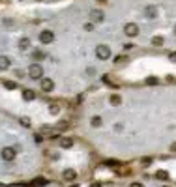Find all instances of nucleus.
<instances>
[{
  "label": "nucleus",
  "instance_id": "f257e3e1",
  "mask_svg": "<svg viewBox=\"0 0 176 187\" xmlns=\"http://www.w3.org/2000/svg\"><path fill=\"white\" fill-rule=\"evenodd\" d=\"M28 77H30V79H34V81L43 79V67H41L39 64H32V66L28 67Z\"/></svg>",
  "mask_w": 176,
  "mask_h": 187
},
{
  "label": "nucleus",
  "instance_id": "f03ea898",
  "mask_svg": "<svg viewBox=\"0 0 176 187\" xmlns=\"http://www.w3.org/2000/svg\"><path fill=\"white\" fill-rule=\"evenodd\" d=\"M96 56L99 60H107V58H111V49L107 45H98L96 47Z\"/></svg>",
  "mask_w": 176,
  "mask_h": 187
},
{
  "label": "nucleus",
  "instance_id": "7ed1b4c3",
  "mask_svg": "<svg viewBox=\"0 0 176 187\" xmlns=\"http://www.w3.org/2000/svg\"><path fill=\"white\" fill-rule=\"evenodd\" d=\"M124 32H126V36L135 37V36H139V26H137L135 22H128V24L124 26Z\"/></svg>",
  "mask_w": 176,
  "mask_h": 187
},
{
  "label": "nucleus",
  "instance_id": "20e7f679",
  "mask_svg": "<svg viewBox=\"0 0 176 187\" xmlns=\"http://www.w3.org/2000/svg\"><path fill=\"white\" fill-rule=\"evenodd\" d=\"M0 155H2V159H4V161H13V159H15V155H17V152H15L13 148H9V146H8V148H4V150L0 152Z\"/></svg>",
  "mask_w": 176,
  "mask_h": 187
},
{
  "label": "nucleus",
  "instance_id": "39448f33",
  "mask_svg": "<svg viewBox=\"0 0 176 187\" xmlns=\"http://www.w3.org/2000/svg\"><path fill=\"white\" fill-rule=\"evenodd\" d=\"M39 41H41V43H53V41H54V34H53L51 30H43V32L39 34Z\"/></svg>",
  "mask_w": 176,
  "mask_h": 187
},
{
  "label": "nucleus",
  "instance_id": "423d86ee",
  "mask_svg": "<svg viewBox=\"0 0 176 187\" xmlns=\"http://www.w3.org/2000/svg\"><path fill=\"white\" fill-rule=\"evenodd\" d=\"M53 88H54V82H53V79H47V77H43L41 79V90L43 92H53Z\"/></svg>",
  "mask_w": 176,
  "mask_h": 187
},
{
  "label": "nucleus",
  "instance_id": "0eeeda50",
  "mask_svg": "<svg viewBox=\"0 0 176 187\" xmlns=\"http://www.w3.org/2000/svg\"><path fill=\"white\" fill-rule=\"evenodd\" d=\"M90 17H92V21H94V22H103L105 13H103L101 9H92V11H90Z\"/></svg>",
  "mask_w": 176,
  "mask_h": 187
},
{
  "label": "nucleus",
  "instance_id": "6e6552de",
  "mask_svg": "<svg viewBox=\"0 0 176 187\" xmlns=\"http://www.w3.org/2000/svg\"><path fill=\"white\" fill-rule=\"evenodd\" d=\"M62 176H64V180H66V182H73V180L77 178V172H75L73 169H66Z\"/></svg>",
  "mask_w": 176,
  "mask_h": 187
},
{
  "label": "nucleus",
  "instance_id": "1a4fd4ad",
  "mask_svg": "<svg viewBox=\"0 0 176 187\" xmlns=\"http://www.w3.org/2000/svg\"><path fill=\"white\" fill-rule=\"evenodd\" d=\"M73 146V139L71 137H62L60 139V148H71Z\"/></svg>",
  "mask_w": 176,
  "mask_h": 187
},
{
  "label": "nucleus",
  "instance_id": "9d476101",
  "mask_svg": "<svg viewBox=\"0 0 176 187\" xmlns=\"http://www.w3.org/2000/svg\"><path fill=\"white\" fill-rule=\"evenodd\" d=\"M144 13H146L148 19H156V17H158V9H156L154 6H148V7L144 9Z\"/></svg>",
  "mask_w": 176,
  "mask_h": 187
},
{
  "label": "nucleus",
  "instance_id": "9b49d317",
  "mask_svg": "<svg viewBox=\"0 0 176 187\" xmlns=\"http://www.w3.org/2000/svg\"><path fill=\"white\" fill-rule=\"evenodd\" d=\"M9 64H11V60L8 58V56H0V69L4 71V69H8L9 67Z\"/></svg>",
  "mask_w": 176,
  "mask_h": 187
},
{
  "label": "nucleus",
  "instance_id": "f8f14e48",
  "mask_svg": "<svg viewBox=\"0 0 176 187\" xmlns=\"http://www.w3.org/2000/svg\"><path fill=\"white\" fill-rule=\"evenodd\" d=\"M28 47H30V39H28V37L19 39V49H21V51H26Z\"/></svg>",
  "mask_w": 176,
  "mask_h": 187
},
{
  "label": "nucleus",
  "instance_id": "ddd939ff",
  "mask_svg": "<svg viewBox=\"0 0 176 187\" xmlns=\"http://www.w3.org/2000/svg\"><path fill=\"white\" fill-rule=\"evenodd\" d=\"M32 185L34 187H45L47 185V180H45V178H36V180L32 182Z\"/></svg>",
  "mask_w": 176,
  "mask_h": 187
},
{
  "label": "nucleus",
  "instance_id": "4468645a",
  "mask_svg": "<svg viewBox=\"0 0 176 187\" xmlns=\"http://www.w3.org/2000/svg\"><path fill=\"white\" fill-rule=\"evenodd\" d=\"M23 97H24L26 101H32V99L36 97V94H34L32 90H24V92H23Z\"/></svg>",
  "mask_w": 176,
  "mask_h": 187
},
{
  "label": "nucleus",
  "instance_id": "2eb2a0df",
  "mask_svg": "<svg viewBox=\"0 0 176 187\" xmlns=\"http://www.w3.org/2000/svg\"><path fill=\"white\" fill-rule=\"evenodd\" d=\"M111 103H113L114 107H118V105L122 103V97H120L118 94H113V96H111Z\"/></svg>",
  "mask_w": 176,
  "mask_h": 187
},
{
  "label": "nucleus",
  "instance_id": "dca6fc26",
  "mask_svg": "<svg viewBox=\"0 0 176 187\" xmlns=\"http://www.w3.org/2000/svg\"><path fill=\"white\" fill-rule=\"evenodd\" d=\"M163 41H165V39H163L161 36H156V37H152V45H156V47H161V45H163Z\"/></svg>",
  "mask_w": 176,
  "mask_h": 187
},
{
  "label": "nucleus",
  "instance_id": "f3484780",
  "mask_svg": "<svg viewBox=\"0 0 176 187\" xmlns=\"http://www.w3.org/2000/svg\"><path fill=\"white\" fill-rule=\"evenodd\" d=\"M101 124H103V120H101V116H94V118H92V125H94V127H99Z\"/></svg>",
  "mask_w": 176,
  "mask_h": 187
},
{
  "label": "nucleus",
  "instance_id": "a211bd4d",
  "mask_svg": "<svg viewBox=\"0 0 176 187\" xmlns=\"http://www.w3.org/2000/svg\"><path fill=\"white\" fill-rule=\"evenodd\" d=\"M159 180H169V174L165 172V170H158V174H156Z\"/></svg>",
  "mask_w": 176,
  "mask_h": 187
},
{
  "label": "nucleus",
  "instance_id": "6ab92c4d",
  "mask_svg": "<svg viewBox=\"0 0 176 187\" xmlns=\"http://www.w3.org/2000/svg\"><path fill=\"white\" fill-rule=\"evenodd\" d=\"M4 86H6L8 90H15V88H17V84H15V82H11V81H6V82H4Z\"/></svg>",
  "mask_w": 176,
  "mask_h": 187
},
{
  "label": "nucleus",
  "instance_id": "aec40b11",
  "mask_svg": "<svg viewBox=\"0 0 176 187\" xmlns=\"http://www.w3.org/2000/svg\"><path fill=\"white\" fill-rule=\"evenodd\" d=\"M19 122H21V125H23V127H30V118H21Z\"/></svg>",
  "mask_w": 176,
  "mask_h": 187
},
{
  "label": "nucleus",
  "instance_id": "412c9836",
  "mask_svg": "<svg viewBox=\"0 0 176 187\" xmlns=\"http://www.w3.org/2000/svg\"><path fill=\"white\" fill-rule=\"evenodd\" d=\"M159 82V79H156V77H148L146 79V84H158Z\"/></svg>",
  "mask_w": 176,
  "mask_h": 187
},
{
  "label": "nucleus",
  "instance_id": "4be33fe9",
  "mask_svg": "<svg viewBox=\"0 0 176 187\" xmlns=\"http://www.w3.org/2000/svg\"><path fill=\"white\" fill-rule=\"evenodd\" d=\"M60 112V107L58 105H51V114H58Z\"/></svg>",
  "mask_w": 176,
  "mask_h": 187
},
{
  "label": "nucleus",
  "instance_id": "5701e85b",
  "mask_svg": "<svg viewBox=\"0 0 176 187\" xmlns=\"http://www.w3.org/2000/svg\"><path fill=\"white\" fill-rule=\"evenodd\" d=\"M114 62H116V64H122V62H126V58H124V56H116Z\"/></svg>",
  "mask_w": 176,
  "mask_h": 187
},
{
  "label": "nucleus",
  "instance_id": "b1692460",
  "mask_svg": "<svg viewBox=\"0 0 176 187\" xmlns=\"http://www.w3.org/2000/svg\"><path fill=\"white\" fill-rule=\"evenodd\" d=\"M92 28H94V24H92V22H86V24H84V30H88V32H90Z\"/></svg>",
  "mask_w": 176,
  "mask_h": 187
},
{
  "label": "nucleus",
  "instance_id": "393cba45",
  "mask_svg": "<svg viewBox=\"0 0 176 187\" xmlns=\"http://www.w3.org/2000/svg\"><path fill=\"white\" fill-rule=\"evenodd\" d=\"M34 58H36V60H39V58H43V54H41L39 51H36V52H34Z\"/></svg>",
  "mask_w": 176,
  "mask_h": 187
},
{
  "label": "nucleus",
  "instance_id": "a878e982",
  "mask_svg": "<svg viewBox=\"0 0 176 187\" xmlns=\"http://www.w3.org/2000/svg\"><path fill=\"white\" fill-rule=\"evenodd\" d=\"M169 60H171V62H176V52H171V54H169Z\"/></svg>",
  "mask_w": 176,
  "mask_h": 187
},
{
  "label": "nucleus",
  "instance_id": "bb28decb",
  "mask_svg": "<svg viewBox=\"0 0 176 187\" xmlns=\"http://www.w3.org/2000/svg\"><path fill=\"white\" fill-rule=\"evenodd\" d=\"M150 163H152V159H150V157H144V159H143V165H150Z\"/></svg>",
  "mask_w": 176,
  "mask_h": 187
},
{
  "label": "nucleus",
  "instance_id": "cd10ccee",
  "mask_svg": "<svg viewBox=\"0 0 176 187\" xmlns=\"http://www.w3.org/2000/svg\"><path fill=\"white\" fill-rule=\"evenodd\" d=\"M90 187H103V185H101V182H92Z\"/></svg>",
  "mask_w": 176,
  "mask_h": 187
},
{
  "label": "nucleus",
  "instance_id": "c85d7f7f",
  "mask_svg": "<svg viewBox=\"0 0 176 187\" xmlns=\"http://www.w3.org/2000/svg\"><path fill=\"white\" fill-rule=\"evenodd\" d=\"M129 187H144V185H143L141 182H133V184H131V185H129Z\"/></svg>",
  "mask_w": 176,
  "mask_h": 187
},
{
  "label": "nucleus",
  "instance_id": "c756f323",
  "mask_svg": "<svg viewBox=\"0 0 176 187\" xmlns=\"http://www.w3.org/2000/svg\"><path fill=\"white\" fill-rule=\"evenodd\" d=\"M105 165H111V167H116V165H118V163H116V161H107V163H105Z\"/></svg>",
  "mask_w": 176,
  "mask_h": 187
},
{
  "label": "nucleus",
  "instance_id": "7c9ffc66",
  "mask_svg": "<svg viewBox=\"0 0 176 187\" xmlns=\"http://www.w3.org/2000/svg\"><path fill=\"white\" fill-rule=\"evenodd\" d=\"M171 152H176V142L174 144H171Z\"/></svg>",
  "mask_w": 176,
  "mask_h": 187
},
{
  "label": "nucleus",
  "instance_id": "2f4dec72",
  "mask_svg": "<svg viewBox=\"0 0 176 187\" xmlns=\"http://www.w3.org/2000/svg\"><path fill=\"white\" fill-rule=\"evenodd\" d=\"M71 187H79V185H77V184H75V185H71Z\"/></svg>",
  "mask_w": 176,
  "mask_h": 187
},
{
  "label": "nucleus",
  "instance_id": "473e14b6",
  "mask_svg": "<svg viewBox=\"0 0 176 187\" xmlns=\"http://www.w3.org/2000/svg\"><path fill=\"white\" fill-rule=\"evenodd\" d=\"M163 187H169V185H163Z\"/></svg>",
  "mask_w": 176,
  "mask_h": 187
},
{
  "label": "nucleus",
  "instance_id": "72a5a7b5",
  "mask_svg": "<svg viewBox=\"0 0 176 187\" xmlns=\"http://www.w3.org/2000/svg\"><path fill=\"white\" fill-rule=\"evenodd\" d=\"M174 32H176V26H174Z\"/></svg>",
  "mask_w": 176,
  "mask_h": 187
},
{
  "label": "nucleus",
  "instance_id": "f704fd0d",
  "mask_svg": "<svg viewBox=\"0 0 176 187\" xmlns=\"http://www.w3.org/2000/svg\"><path fill=\"white\" fill-rule=\"evenodd\" d=\"M38 2H41V0H38Z\"/></svg>",
  "mask_w": 176,
  "mask_h": 187
}]
</instances>
